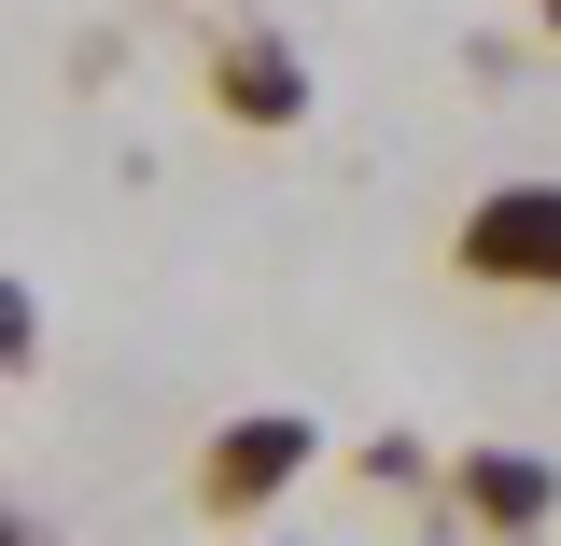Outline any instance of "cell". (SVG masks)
<instances>
[{"instance_id": "cell-5", "label": "cell", "mask_w": 561, "mask_h": 546, "mask_svg": "<svg viewBox=\"0 0 561 546\" xmlns=\"http://www.w3.org/2000/svg\"><path fill=\"white\" fill-rule=\"evenodd\" d=\"M548 14H561V0H548Z\"/></svg>"}, {"instance_id": "cell-2", "label": "cell", "mask_w": 561, "mask_h": 546, "mask_svg": "<svg viewBox=\"0 0 561 546\" xmlns=\"http://www.w3.org/2000/svg\"><path fill=\"white\" fill-rule=\"evenodd\" d=\"M295 477H309V420H295V407H253V420H225V434H210L197 504H210V519H253V504H280Z\"/></svg>"}, {"instance_id": "cell-1", "label": "cell", "mask_w": 561, "mask_h": 546, "mask_svg": "<svg viewBox=\"0 0 561 546\" xmlns=\"http://www.w3.org/2000/svg\"><path fill=\"white\" fill-rule=\"evenodd\" d=\"M449 267L478 294H561V183H491L449 224Z\"/></svg>"}, {"instance_id": "cell-3", "label": "cell", "mask_w": 561, "mask_h": 546, "mask_svg": "<svg viewBox=\"0 0 561 546\" xmlns=\"http://www.w3.org/2000/svg\"><path fill=\"white\" fill-rule=\"evenodd\" d=\"M225 113L295 127V113H309V70H295V43H225Z\"/></svg>"}, {"instance_id": "cell-4", "label": "cell", "mask_w": 561, "mask_h": 546, "mask_svg": "<svg viewBox=\"0 0 561 546\" xmlns=\"http://www.w3.org/2000/svg\"><path fill=\"white\" fill-rule=\"evenodd\" d=\"M463 504H478L491 533H534V519H548V463H505V449H491V463H463Z\"/></svg>"}]
</instances>
